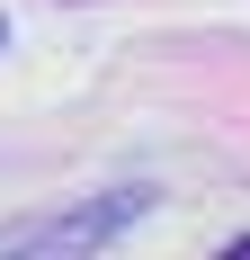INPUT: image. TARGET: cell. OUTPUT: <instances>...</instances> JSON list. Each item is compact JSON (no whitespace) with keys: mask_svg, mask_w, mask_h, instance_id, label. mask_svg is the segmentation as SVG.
Returning a JSON list of instances; mask_svg holds the SVG:
<instances>
[{"mask_svg":"<svg viewBox=\"0 0 250 260\" xmlns=\"http://www.w3.org/2000/svg\"><path fill=\"white\" fill-rule=\"evenodd\" d=\"M134 207H143V198H116V207H80V215H63V224H36V234H18V242H36V251H45V242H99V234H116Z\"/></svg>","mask_w":250,"mask_h":260,"instance_id":"6da1fadb","label":"cell"}]
</instances>
